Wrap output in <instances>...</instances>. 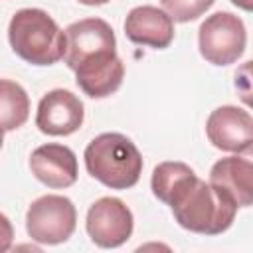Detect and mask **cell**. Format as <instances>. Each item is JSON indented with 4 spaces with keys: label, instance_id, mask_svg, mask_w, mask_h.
<instances>
[{
    "label": "cell",
    "instance_id": "277c9868",
    "mask_svg": "<svg viewBox=\"0 0 253 253\" xmlns=\"http://www.w3.org/2000/svg\"><path fill=\"white\" fill-rule=\"evenodd\" d=\"M8 42L14 53L32 65H53L63 57L65 49V34L40 8H22L12 16Z\"/></svg>",
    "mask_w": 253,
    "mask_h": 253
},
{
    "label": "cell",
    "instance_id": "30bf717a",
    "mask_svg": "<svg viewBox=\"0 0 253 253\" xmlns=\"http://www.w3.org/2000/svg\"><path fill=\"white\" fill-rule=\"evenodd\" d=\"M30 170L47 188H69L77 180V156L65 144H42L30 156Z\"/></svg>",
    "mask_w": 253,
    "mask_h": 253
},
{
    "label": "cell",
    "instance_id": "e0dca14e",
    "mask_svg": "<svg viewBox=\"0 0 253 253\" xmlns=\"http://www.w3.org/2000/svg\"><path fill=\"white\" fill-rule=\"evenodd\" d=\"M79 2L85 4V6H101V4H107L111 0H79Z\"/></svg>",
    "mask_w": 253,
    "mask_h": 253
},
{
    "label": "cell",
    "instance_id": "9a60e30c",
    "mask_svg": "<svg viewBox=\"0 0 253 253\" xmlns=\"http://www.w3.org/2000/svg\"><path fill=\"white\" fill-rule=\"evenodd\" d=\"M12 241H14V227H12V221L0 213V253L8 251L12 247Z\"/></svg>",
    "mask_w": 253,
    "mask_h": 253
},
{
    "label": "cell",
    "instance_id": "7c38bea8",
    "mask_svg": "<svg viewBox=\"0 0 253 253\" xmlns=\"http://www.w3.org/2000/svg\"><path fill=\"white\" fill-rule=\"evenodd\" d=\"M210 184L225 194L235 208H247L253 202V166L247 158L227 156L210 170Z\"/></svg>",
    "mask_w": 253,
    "mask_h": 253
},
{
    "label": "cell",
    "instance_id": "5b68a950",
    "mask_svg": "<svg viewBox=\"0 0 253 253\" xmlns=\"http://www.w3.org/2000/svg\"><path fill=\"white\" fill-rule=\"evenodd\" d=\"M247 45L245 24L231 12H215L208 16L198 30V47L202 57L211 65L235 63Z\"/></svg>",
    "mask_w": 253,
    "mask_h": 253
},
{
    "label": "cell",
    "instance_id": "ac0fdd59",
    "mask_svg": "<svg viewBox=\"0 0 253 253\" xmlns=\"http://www.w3.org/2000/svg\"><path fill=\"white\" fill-rule=\"evenodd\" d=\"M2 142H4V132L0 130V148H2Z\"/></svg>",
    "mask_w": 253,
    "mask_h": 253
},
{
    "label": "cell",
    "instance_id": "4fadbf2b",
    "mask_svg": "<svg viewBox=\"0 0 253 253\" xmlns=\"http://www.w3.org/2000/svg\"><path fill=\"white\" fill-rule=\"evenodd\" d=\"M30 117V97L26 89L12 81L0 79V130H16Z\"/></svg>",
    "mask_w": 253,
    "mask_h": 253
},
{
    "label": "cell",
    "instance_id": "8fae6325",
    "mask_svg": "<svg viewBox=\"0 0 253 253\" xmlns=\"http://www.w3.org/2000/svg\"><path fill=\"white\" fill-rule=\"evenodd\" d=\"M125 34L132 43L164 49L174 40V20L156 6H136L126 14Z\"/></svg>",
    "mask_w": 253,
    "mask_h": 253
},
{
    "label": "cell",
    "instance_id": "3957f363",
    "mask_svg": "<svg viewBox=\"0 0 253 253\" xmlns=\"http://www.w3.org/2000/svg\"><path fill=\"white\" fill-rule=\"evenodd\" d=\"M83 158L87 172L111 190H128L142 174V154L134 142L121 132L95 136L87 144Z\"/></svg>",
    "mask_w": 253,
    "mask_h": 253
},
{
    "label": "cell",
    "instance_id": "2e32d148",
    "mask_svg": "<svg viewBox=\"0 0 253 253\" xmlns=\"http://www.w3.org/2000/svg\"><path fill=\"white\" fill-rule=\"evenodd\" d=\"M237 8H241V10H245V12H249L251 10V0H231Z\"/></svg>",
    "mask_w": 253,
    "mask_h": 253
},
{
    "label": "cell",
    "instance_id": "5bb4252c",
    "mask_svg": "<svg viewBox=\"0 0 253 253\" xmlns=\"http://www.w3.org/2000/svg\"><path fill=\"white\" fill-rule=\"evenodd\" d=\"M215 0H160L164 12L174 22H192L206 14Z\"/></svg>",
    "mask_w": 253,
    "mask_h": 253
},
{
    "label": "cell",
    "instance_id": "ba28073f",
    "mask_svg": "<svg viewBox=\"0 0 253 253\" xmlns=\"http://www.w3.org/2000/svg\"><path fill=\"white\" fill-rule=\"evenodd\" d=\"M206 134L219 150L235 154L249 152L253 142V119L241 107L221 105L210 113Z\"/></svg>",
    "mask_w": 253,
    "mask_h": 253
},
{
    "label": "cell",
    "instance_id": "8992f818",
    "mask_svg": "<svg viewBox=\"0 0 253 253\" xmlns=\"http://www.w3.org/2000/svg\"><path fill=\"white\" fill-rule=\"evenodd\" d=\"M77 225V210L65 196L47 194L34 200L26 211V231L43 245L65 243Z\"/></svg>",
    "mask_w": 253,
    "mask_h": 253
},
{
    "label": "cell",
    "instance_id": "7a4b0ae2",
    "mask_svg": "<svg viewBox=\"0 0 253 253\" xmlns=\"http://www.w3.org/2000/svg\"><path fill=\"white\" fill-rule=\"evenodd\" d=\"M63 34V61L75 71L79 89L93 99L113 95L125 77L113 28L101 18H85L69 24Z\"/></svg>",
    "mask_w": 253,
    "mask_h": 253
},
{
    "label": "cell",
    "instance_id": "6da1fadb",
    "mask_svg": "<svg viewBox=\"0 0 253 253\" xmlns=\"http://www.w3.org/2000/svg\"><path fill=\"white\" fill-rule=\"evenodd\" d=\"M150 188L160 202L170 206L178 225L188 231L219 235L235 219V204L215 186L198 178L184 162H160L152 170Z\"/></svg>",
    "mask_w": 253,
    "mask_h": 253
},
{
    "label": "cell",
    "instance_id": "52a82bcc",
    "mask_svg": "<svg viewBox=\"0 0 253 253\" xmlns=\"http://www.w3.org/2000/svg\"><path fill=\"white\" fill-rule=\"evenodd\" d=\"M85 227L95 245L113 249L128 241V237L132 235L134 217L123 200L105 196L91 204Z\"/></svg>",
    "mask_w": 253,
    "mask_h": 253
},
{
    "label": "cell",
    "instance_id": "9c48e42d",
    "mask_svg": "<svg viewBox=\"0 0 253 253\" xmlns=\"http://www.w3.org/2000/svg\"><path fill=\"white\" fill-rule=\"evenodd\" d=\"M85 109L81 99L67 89L47 91L38 105L36 126L49 136H67L81 128Z\"/></svg>",
    "mask_w": 253,
    "mask_h": 253
}]
</instances>
